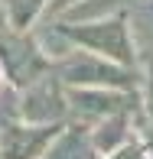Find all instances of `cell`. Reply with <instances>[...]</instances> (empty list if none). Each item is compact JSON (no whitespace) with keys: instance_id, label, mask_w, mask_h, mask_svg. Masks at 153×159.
<instances>
[{"instance_id":"obj_1","label":"cell","mask_w":153,"mask_h":159,"mask_svg":"<svg viewBox=\"0 0 153 159\" xmlns=\"http://www.w3.org/2000/svg\"><path fill=\"white\" fill-rule=\"evenodd\" d=\"M52 136V130H30V127H10L3 133V159H26L33 153H39L42 143Z\"/></svg>"},{"instance_id":"obj_2","label":"cell","mask_w":153,"mask_h":159,"mask_svg":"<svg viewBox=\"0 0 153 159\" xmlns=\"http://www.w3.org/2000/svg\"><path fill=\"white\" fill-rule=\"evenodd\" d=\"M75 39L94 46L98 52H111V55H130L127 52V39H124V26L121 23H98L91 30H82V33H72Z\"/></svg>"},{"instance_id":"obj_3","label":"cell","mask_w":153,"mask_h":159,"mask_svg":"<svg viewBox=\"0 0 153 159\" xmlns=\"http://www.w3.org/2000/svg\"><path fill=\"white\" fill-rule=\"evenodd\" d=\"M39 7H42V0H10V20H13V26H26L36 16Z\"/></svg>"},{"instance_id":"obj_4","label":"cell","mask_w":153,"mask_h":159,"mask_svg":"<svg viewBox=\"0 0 153 159\" xmlns=\"http://www.w3.org/2000/svg\"><path fill=\"white\" fill-rule=\"evenodd\" d=\"M114 159H140V149H121Z\"/></svg>"},{"instance_id":"obj_5","label":"cell","mask_w":153,"mask_h":159,"mask_svg":"<svg viewBox=\"0 0 153 159\" xmlns=\"http://www.w3.org/2000/svg\"><path fill=\"white\" fill-rule=\"evenodd\" d=\"M150 111H153V88H150Z\"/></svg>"},{"instance_id":"obj_6","label":"cell","mask_w":153,"mask_h":159,"mask_svg":"<svg viewBox=\"0 0 153 159\" xmlns=\"http://www.w3.org/2000/svg\"><path fill=\"white\" fill-rule=\"evenodd\" d=\"M62 3H69V0H62Z\"/></svg>"}]
</instances>
